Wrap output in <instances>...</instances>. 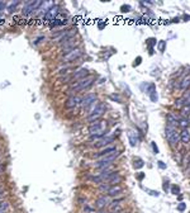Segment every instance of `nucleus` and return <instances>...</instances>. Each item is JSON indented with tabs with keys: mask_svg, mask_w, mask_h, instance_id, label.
Segmentation results:
<instances>
[{
	"mask_svg": "<svg viewBox=\"0 0 190 213\" xmlns=\"http://www.w3.org/2000/svg\"><path fill=\"white\" fill-rule=\"evenodd\" d=\"M165 46H166V42H165V41H161V42L158 43V47H160L161 52H165Z\"/></svg>",
	"mask_w": 190,
	"mask_h": 213,
	"instance_id": "obj_30",
	"label": "nucleus"
},
{
	"mask_svg": "<svg viewBox=\"0 0 190 213\" xmlns=\"http://www.w3.org/2000/svg\"><path fill=\"white\" fill-rule=\"evenodd\" d=\"M152 148H153V151H155V154H158V148H157V146L155 145V142H152Z\"/></svg>",
	"mask_w": 190,
	"mask_h": 213,
	"instance_id": "obj_35",
	"label": "nucleus"
},
{
	"mask_svg": "<svg viewBox=\"0 0 190 213\" xmlns=\"http://www.w3.org/2000/svg\"><path fill=\"white\" fill-rule=\"evenodd\" d=\"M104 123L103 120H96L95 123H91L89 127V133L91 136L93 135H99V133H104Z\"/></svg>",
	"mask_w": 190,
	"mask_h": 213,
	"instance_id": "obj_5",
	"label": "nucleus"
},
{
	"mask_svg": "<svg viewBox=\"0 0 190 213\" xmlns=\"http://www.w3.org/2000/svg\"><path fill=\"white\" fill-rule=\"evenodd\" d=\"M101 116H103V114H101V113L93 112L91 114H89V116H88V120H89V122H96V120L99 119Z\"/></svg>",
	"mask_w": 190,
	"mask_h": 213,
	"instance_id": "obj_22",
	"label": "nucleus"
},
{
	"mask_svg": "<svg viewBox=\"0 0 190 213\" xmlns=\"http://www.w3.org/2000/svg\"><path fill=\"white\" fill-rule=\"evenodd\" d=\"M19 4V1H13V3H10V5H9V8H8V12L9 13H13V10L15 9V6H17Z\"/></svg>",
	"mask_w": 190,
	"mask_h": 213,
	"instance_id": "obj_27",
	"label": "nucleus"
},
{
	"mask_svg": "<svg viewBox=\"0 0 190 213\" xmlns=\"http://www.w3.org/2000/svg\"><path fill=\"white\" fill-rule=\"evenodd\" d=\"M143 161L142 160H137V161H134V165H133V166H134V169H141L142 166H143Z\"/></svg>",
	"mask_w": 190,
	"mask_h": 213,
	"instance_id": "obj_28",
	"label": "nucleus"
},
{
	"mask_svg": "<svg viewBox=\"0 0 190 213\" xmlns=\"http://www.w3.org/2000/svg\"><path fill=\"white\" fill-rule=\"evenodd\" d=\"M109 188H110V184L109 183H103L101 185L99 186V190L100 192H108L109 190Z\"/></svg>",
	"mask_w": 190,
	"mask_h": 213,
	"instance_id": "obj_25",
	"label": "nucleus"
},
{
	"mask_svg": "<svg viewBox=\"0 0 190 213\" xmlns=\"http://www.w3.org/2000/svg\"><path fill=\"white\" fill-rule=\"evenodd\" d=\"M108 195L109 197H114V195H119L120 193H122V188H120L119 185H113L110 186L109 190H108Z\"/></svg>",
	"mask_w": 190,
	"mask_h": 213,
	"instance_id": "obj_17",
	"label": "nucleus"
},
{
	"mask_svg": "<svg viewBox=\"0 0 190 213\" xmlns=\"http://www.w3.org/2000/svg\"><path fill=\"white\" fill-rule=\"evenodd\" d=\"M3 195H4V192H3V190H1V189H0V198H1V197H3Z\"/></svg>",
	"mask_w": 190,
	"mask_h": 213,
	"instance_id": "obj_42",
	"label": "nucleus"
},
{
	"mask_svg": "<svg viewBox=\"0 0 190 213\" xmlns=\"http://www.w3.org/2000/svg\"><path fill=\"white\" fill-rule=\"evenodd\" d=\"M147 94L150 95L151 100L153 101V103H156V101H157V93H156V86H155V84H151L150 86H148Z\"/></svg>",
	"mask_w": 190,
	"mask_h": 213,
	"instance_id": "obj_16",
	"label": "nucleus"
},
{
	"mask_svg": "<svg viewBox=\"0 0 190 213\" xmlns=\"http://www.w3.org/2000/svg\"><path fill=\"white\" fill-rule=\"evenodd\" d=\"M165 135H166V138L171 146H176L180 142V133L176 131V127L167 125L165 128Z\"/></svg>",
	"mask_w": 190,
	"mask_h": 213,
	"instance_id": "obj_2",
	"label": "nucleus"
},
{
	"mask_svg": "<svg viewBox=\"0 0 190 213\" xmlns=\"http://www.w3.org/2000/svg\"><path fill=\"white\" fill-rule=\"evenodd\" d=\"M110 98H112V99H114V100H117V101H118V103L120 101V99L118 98V95H114V94H113V95H110Z\"/></svg>",
	"mask_w": 190,
	"mask_h": 213,
	"instance_id": "obj_38",
	"label": "nucleus"
},
{
	"mask_svg": "<svg viewBox=\"0 0 190 213\" xmlns=\"http://www.w3.org/2000/svg\"><path fill=\"white\" fill-rule=\"evenodd\" d=\"M171 193L175 194V195L180 194V186L179 185H172V186H171Z\"/></svg>",
	"mask_w": 190,
	"mask_h": 213,
	"instance_id": "obj_26",
	"label": "nucleus"
},
{
	"mask_svg": "<svg viewBox=\"0 0 190 213\" xmlns=\"http://www.w3.org/2000/svg\"><path fill=\"white\" fill-rule=\"evenodd\" d=\"M166 119H167V125H169V126H174V127H176V126H177L176 116H172V114H167Z\"/></svg>",
	"mask_w": 190,
	"mask_h": 213,
	"instance_id": "obj_20",
	"label": "nucleus"
},
{
	"mask_svg": "<svg viewBox=\"0 0 190 213\" xmlns=\"http://www.w3.org/2000/svg\"><path fill=\"white\" fill-rule=\"evenodd\" d=\"M190 86V75H188L186 78L183 79L181 84H180V88H181V90H186Z\"/></svg>",
	"mask_w": 190,
	"mask_h": 213,
	"instance_id": "obj_21",
	"label": "nucleus"
},
{
	"mask_svg": "<svg viewBox=\"0 0 190 213\" xmlns=\"http://www.w3.org/2000/svg\"><path fill=\"white\" fill-rule=\"evenodd\" d=\"M167 188H169V184L165 183V184H164V189H165V190H167Z\"/></svg>",
	"mask_w": 190,
	"mask_h": 213,
	"instance_id": "obj_41",
	"label": "nucleus"
},
{
	"mask_svg": "<svg viewBox=\"0 0 190 213\" xmlns=\"http://www.w3.org/2000/svg\"><path fill=\"white\" fill-rule=\"evenodd\" d=\"M88 75H89L88 69H85V67L79 69L77 71H75L74 74H72V76H71V80H72V81H79V80H82V79L88 78Z\"/></svg>",
	"mask_w": 190,
	"mask_h": 213,
	"instance_id": "obj_7",
	"label": "nucleus"
},
{
	"mask_svg": "<svg viewBox=\"0 0 190 213\" xmlns=\"http://www.w3.org/2000/svg\"><path fill=\"white\" fill-rule=\"evenodd\" d=\"M141 61H142V57H141V56H138L137 59L134 60V62H133V66H134V67H136V66H138L139 63H141Z\"/></svg>",
	"mask_w": 190,
	"mask_h": 213,
	"instance_id": "obj_32",
	"label": "nucleus"
},
{
	"mask_svg": "<svg viewBox=\"0 0 190 213\" xmlns=\"http://www.w3.org/2000/svg\"><path fill=\"white\" fill-rule=\"evenodd\" d=\"M184 105H186L185 99H184V98H181V99H177V100L175 101V107H176V108H181V107H184Z\"/></svg>",
	"mask_w": 190,
	"mask_h": 213,
	"instance_id": "obj_24",
	"label": "nucleus"
},
{
	"mask_svg": "<svg viewBox=\"0 0 190 213\" xmlns=\"http://www.w3.org/2000/svg\"><path fill=\"white\" fill-rule=\"evenodd\" d=\"M189 170H190V161H189Z\"/></svg>",
	"mask_w": 190,
	"mask_h": 213,
	"instance_id": "obj_45",
	"label": "nucleus"
},
{
	"mask_svg": "<svg viewBox=\"0 0 190 213\" xmlns=\"http://www.w3.org/2000/svg\"><path fill=\"white\" fill-rule=\"evenodd\" d=\"M147 44H148V47H150L151 53H152V46L156 44V39H155V38H150V39H147Z\"/></svg>",
	"mask_w": 190,
	"mask_h": 213,
	"instance_id": "obj_29",
	"label": "nucleus"
},
{
	"mask_svg": "<svg viewBox=\"0 0 190 213\" xmlns=\"http://www.w3.org/2000/svg\"><path fill=\"white\" fill-rule=\"evenodd\" d=\"M84 211H86V212H91V211H93V209H91V208H89V207H85V208H84Z\"/></svg>",
	"mask_w": 190,
	"mask_h": 213,
	"instance_id": "obj_40",
	"label": "nucleus"
},
{
	"mask_svg": "<svg viewBox=\"0 0 190 213\" xmlns=\"http://www.w3.org/2000/svg\"><path fill=\"white\" fill-rule=\"evenodd\" d=\"M95 101H96V95L95 94H88L84 99H81V105L84 108H88V107H90L93 103H95Z\"/></svg>",
	"mask_w": 190,
	"mask_h": 213,
	"instance_id": "obj_11",
	"label": "nucleus"
},
{
	"mask_svg": "<svg viewBox=\"0 0 190 213\" xmlns=\"http://www.w3.org/2000/svg\"><path fill=\"white\" fill-rule=\"evenodd\" d=\"M79 104H81V99L79 97H75V95H72V97L67 98V100L65 101V108H67V109H72V108H76L79 105Z\"/></svg>",
	"mask_w": 190,
	"mask_h": 213,
	"instance_id": "obj_8",
	"label": "nucleus"
},
{
	"mask_svg": "<svg viewBox=\"0 0 190 213\" xmlns=\"http://www.w3.org/2000/svg\"><path fill=\"white\" fill-rule=\"evenodd\" d=\"M143 178H145V174H143V173L138 174V179H139V180H142V179H143Z\"/></svg>",
	"mask_w": 190,
	"mask_h": 213,
	"instance_id": "obj_39",
	"label": "nucleus"
},
{
	"mask_svg": "<svg viewBox=\"0 0 190 213\" xmlns=\"http://www.w3.org/2000/svg\"><path fill=\"white\" fill-rule=\"evenodd\" d=\"M114 152H117V148L115 146H109V147L107 148H103L100 152H98V154H94V157H105V156H109V155L114 154Z\"/></svg>",
	"mask_w": 190,
	"mask_h": 213,
	"instance_id": "obj_9",
	"label": "nucleus"
},
{
	"mask_svg": "<svg viewBox=\"0 0 190 213\" xmlns=\"http://www.w3.org/2000/svg\"><path fill=\"white\" fill-rule=\"evenodd\" d=\"M118 155H119V152H114V154L109 155V156H105V157L100 159L99 161H96V163L94 164V166L96 167V169H105V167H109L113 161L117 159Z\"/></svg>",
	"mask_w": 190,
	"mask_h": 213,
	"instance_id": "obj_3",
	"label": "nucleus"
},
{
	"mask_svg": "<svg viewBox=\"0 0 190 213\" xmlns=\"http://www.w3.org/2000/svg\"><path fill=\"white\" fill-rule=\"evenodd\" d=\"M57 13H58V6H57V5H53L52 8H51L50 10L43 15V18L46 19V20H55Z\"/></svg>",
	"mask_w": 190,
	"mask_h": 213,
	"instance_id": "obj_12",
	"label": "nucleus"
},
{
	"mask_svg": "<svg viewBox=\"0 0 190 213\" xmlns=\"http://www.w3.org/2000/svg\"><path fill=\"white\" fill-rule=\"evenodd\" d=\"M94 82V78L93 76H88V78L82 79V80L76 81V84H74L71 88H70L69 93H77V91H82L85 89H88L89 86H91Z\"/></svg>",
	"mask_w": 190,
	"mask_h": 213,
	"instance_id": "obj_1",
	"label": "nucleus"
},
{
	"mask_svg": "<svg viewBox=\"0 0 190 213\" xmlns=\"http://www.w3.org/2000/svg\"><path fill=\"white\" fill-rule=\"evenodd\" d=\"M5 6H6V5H5V3L0 1V12H3V10H4V9H5Z\"/></svg>",
	"mask_w": 190,
	"mask_h": 213,
	"instance_id": "obj_37",
	"label": "nucleus"
},
{
	"mask_svg": "<svg viewBox=\"0 0 190 213\" xmlns=\"http://www.w3.org/2000/svg\"><path fill=\"white\" fill-rule=\"evenodd\" d=\"M41 4H42V1H39V0H37V1H29L23 8V14L24 15H29L31 13H33L34 10H37V9L39 8Z\"/></svg>",
	"mask_w": 190,
	"mask_h": 213,
	"instance_id": "obj_6",
	"label": "nucleus"
},
{
	"mask_svg": "<svg viewBox=\"0 0 190 213\" xmlns=\"http://www.w3.org/2000/svg\"><path fill=\"white\" fill-rule=\"evenodd\" d=\"M53 5H55V4H53L52 1H46V3H42V4L39 5V8H38L37 10H36V13H37V14H39V13H42V14L44 15L47 12L50 10L51 8H52Z\"/></svg>",
	"mask_w": 190,
	"mask_h": 213,
	"instance_id": "obj_13",
	"label": "nucleus"
},
{
	"mask_svg": "<svg viewBox=\"0 0 190 213\" xmlns=\"http://www.w3.org/2000/svg\"><path fill=\"white\" fill-rule=\"evenodd\" d=\"M177 126H180L183 129L188 128V127L190 126V119L189 118H181L179 122H177Z\"/></svg>",
	"mask_w": 190,
	"mask_h": 213,
	"instance_id": "obj_23",
	"label": "nucleus"
},
{
	"mask_svg": "<svg viewBox=\"0 0 190 213\" xmlns=\"http://www.w3.org/2000/svg\"><path fill=\"white\" fill-rule=\"evenodd\" d=\"M6 208H8V203L3 202L1 204H0V209H1V211H4V209H6Z\"/></svg>",
	"mask_w": 190,
	"mask_h": 213,
	"instance_id": "obj_34",
	"label": "nucleus"
},
{
	"mask_svg": "<svg viewBox=\"0 0 190 213\" xmlns=\"http://www.w3.org/2000/svg\"><path fill=\"white\" fill-rule=\"evenodd\" d=\"M0 213H4V211H1V209H0Z\"/></svg>",
	"mask_w": 190,
	"mask_h": 213,
	"instance_id": "obj_44",
	"label": "nucleus"
},
{
	"mask_svg": "<svg viewBox=\"0 0 190 213\" xmlns=\"http://www.w3.org/2000/svg\"><path fill=\"white\" fill-rule=\"evenodd\" d=\"M185 208H186V203H180L179 206H177V209H179L180 212H183V211H185Z\"/></svg>",
	"mask_w": 190,
	"mask_h": 213,
	"instance_id": "obj_31",
	"label": "nucleus"
},
{
	"mask_svg": "<svg viewBox=\"0 0 190 213\" xmlns=\"http://www.w3.org/2000/svg\"><path fill=\"white\" fill-rule=\"evenodd\" d=\"M120 179H122V178H120V175L118 173H114L112 176L109 178V179H108V183L110 184V185H117V184H119V182H120Z\"/></svg>",
	"mask_w": 190,
	"mask_h": 213,
	"instance_id": "obj_19",
	"label": "nucleus"
},
{
	"mask_svg": "<svg viewBox=\"0 0 190 213\" xmlns=\"http://www.w3.org/2000/svg\"><path fill=\"white\" fill-rule=\"evenodd\" d=\"M180 142H183L184 145H188L190 142V131L188 128L183 129V131L180 132Z\"/></svg>",
	"mask_w": 190,
	"mask_h": 213,
	"instance_id": "obj_15",
	"label": "nucleus"
},
{
	"mask_svg": "<svg viewBox=\"0 0 190 213\" xmlns=\"http://www.w3.org/2000/svg\"><path fill=\"white\" fill-rule=\"evenodd\" d=\"M157 163H158V166H160L161 169H166V165H165L162 161H157Z\"/></svg>",
	"mask_w": 190,
	"mask_h": 213,
	"instance_id": "obj_36",
	"label": "nucleus"
},
{
	"mask_svg": "<svg viewBox=\"0 0 190 213\" xmlns=\"http://www.w3.org/2000/svg\"><path fill=\"white\" fill-rule=\"evenodd\" d=\"M110 203V199H109V197L108 195H100L99 198L95 201V207L96 208H99V209H101V208H105L108 204Z\"/></svg>",
	"mask_w": 190,
	"mask_h": 213,
	"instance_id": "obj_10",
	"label": "nucleus"
},
{
	"mask_svg": "<svg viewBox=\"0 0 190 213\" xmlns=\"http://www.w3.org/2000/svg\"><path fill=\"white\" fill-rule=\"evenodd\" d=\"M113 140H114V137H112V136H107V137H103V138H100L99 141L95 144V147H103V146H108L110 144V142H113Z\"/></svg>",
	"mask_w": 190,
	"mask_h": 213,
	"instance_id": "obj_14",
	"label": "nucleus"
},
{
	"mask_svg": "<svg viewBox=\"0 0 190 213\" xmlns=\"http://www.w3.org/2000/svg\"><path fill=\"white\" fill-rule=\"evenodd\" d=\"M128 137H129V141H131V145L132 146H136L138 144V136L133 129H129L128 131Z\"/></svg>",
	"mask_w": 190,
	"mask_h": 213,
	"instance_id": "obj_18",
	"label": "nucleus"
},
{
	"mask_svg": "<svg viewBox=\"0 0 190 213\" xmlns=\"http://www.w3.org/2000/svg\"><path fill=\"white\" fill-rule=\"evenodd\" d=\"M80 56H81V51L79 50V48H74V50L69 51L67 53H63L62 61H63V62H71V61H75V60H77Z\"/></svg>",
	"mask_w": 190,
	"mask_h": 213,
	"instance_id": "obj_4",
	"label": "nucleus"
},
{
	"mask_svg": "<svg viewBox=\"0 0 190 213\" xmlns=\"http://www.w3.org/2000/svg\"><path fill=\"white\" fill-rule=\"evenodd\" d=\"M1 170H3V166H1V164H0V171H1Z\"/></svg>",
	"mask_w": 190,
	"mask_h": 213,
	"instance_id": "obj_43",
	"label": "nucleus"
},
{
	"mask_svg": "<svg viewBox=\"0 0 190 213\" xmlns=\"http://www.w3.org/2000/svg\"><path fill=\"white\" fill-rule=\"evenodd\" d=\"M120 10H122L123 13H127V12L131 10V6H129V5H123L122 8H120Z\"/></svg>",
	"mask_w": 190,
	"mask_h": 213,
	"instance_id": "obj_33",
	"label": "nucleus"
}]
</instances>
